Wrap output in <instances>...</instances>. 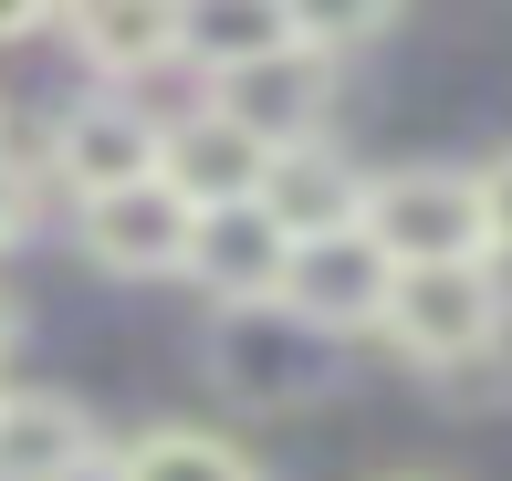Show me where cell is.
Wrapping results in <instances>:
<instances>
[{
    "mask_svg": "<svg viewBox=\"0 0 512 481\" xmlns=\"http://www.w3.org/2000/svg\"><path fill=\"white\" fill-rule=\"evenodd\" d=\"M209 387H220L230 408L283 419V408H314V398L345 387V346L314 335L304 314H283V304H251V314H220V325H209Z\"/></svg>",
    "mask_w": 512,
    "mask_h": 481,
    "instance_id": "6da1fadb",
    "label": "cell"
},
{
    "mask_svg": "<svg viewBox=\"0 0 512 481\" xmlns=\"http://www.w3.org/2000/svg\"><path fill=\"white\" fill-rule=\"evenodd\" d=\"M377 335H387V346L418 366V377H439V366H460V356H492V346H512V293H502V262H439V272H398V283H387Z\"/></svg>",
    "mask_w": 512,
    "mask_h": 481,
    "instance_id": "7a4b0ae2",
    "label": "cell"
},
{
    "mask_svg": "<svg viewBox=\"0 0 512 481\" xmlns=\"http://www.w3.org/2000/svg\"><path fill=\"white\" fill-rule=\"evenodd\" d=\"M356 231L377 241L398 272L492 262V241H481V178L471 168H387V178H366Z\"/></svg>",
    "mask_w": 512,
    "mask_h": 481,
    "instance_id": "3957f363",
    "label": "cell"
},
{
    "mask_svg": "<svg viewBox=\"0 0 512 481\" xmlns=\"http://www.w3.org/2000/svg\"><path fill=\"white\" fill-rule=\"evenodd\" d=\"M387 283H398V262H387L366 231H324V241H293V262H283V293L272 304L283 314H304L314 335H377V314H387Z\"/></svg>",
    "mask_w": 512,
    "mask_h": 481,
    "instance_id": "277c9868",
    "label": "cell"
},
{
    "mask_svg": "<svg viewBox=\"0 0 512 481\" xmlns=\"http://www.w3.org/2000/svg\"><path fill=\"white\" fill-rule=\"evenodd\" d=\"M157 136H168V116H147V105H126V95H84V105H63V126H53V178L74 199L147 189L157 178Z\"/></svg>",
    "mask_w": 512,
    "mask_h": 481,
    "instance_id": "5b68a950",
    "label": "cell"
},
{
    "mask_svg": "<svg viewBox=\"0 0 512 481\" xmlns=\"http://www.w3.org/2000/svg\"><path fill=\"white\" fill-rule=\"evenodd\" d=\"M335 63H314L304 42L293 53H272V63H251V74H230V84H209V105H220L230 126L251 136L262 157H283V147H314L324 116H335Z\"/></svg>",
    "mask_w": 512,
    "mask_h": 481,
    "instance_id": "8992f818",
    "label": "cell"
},
{
    "mask_svg": "<svg viewBox=\"0 0 512 481\" xmlns=\"http://www.w3.org/2000/svg\"><path fill=\"white\" fill-rule=\"evenodd\" d=\"M283 262H293L283 220H272L262 199H241V210H199L189 220V262H178V272H189L220 314H251V304L283 293Z\"/></svg>",
    "mask_w": 512,
    "mask_h": 481,
    "instance_id": "52a82bcc",
    "label": "cell"
},
{
    "mask_svg": "<svg viewBox=\"0 0 512 481\" xmlns=\"http://www.w3.org/2000/svg\"><path fill=\"white\" fill-rule=\"evenodd\" d=\"M74 241H84V262H95V272H115V283H157V272L189 262V210H178L168 178H147V189L84 199Z\"/></svg>",
    "mask_w": 512,
    "mask_h": 481,
    "instance_id": "ba28073f",
    "label": "cell"
},
{
    "mask_svg": "<svg viewBox=\"0 0 512 481\" xmlns=\"http://www.w3.org/2000/svg\"><path fill=\"white\" fill-rule=\"evenodd\" d=\"M262 168H272V157L251 147L220 105H189V116L157 136V178L178 189V210H189V220H199V210H241V199H262Z\"/></svg>",
    "mask_w": 512,
    "mask_h": 481,
    "instance_id": "9c48e42d",
    "label": "cell"
},
{
    "mask_svg": "<svg viewBox=\"0 0 512 481\" xmlns=\"http://www.w3.org/2000/svg\"><path fill=\"white\" fill-rule=\"evenodd\" d=\"M105 471V440L74 398H42V387H11L0 398V481H84Z\"/></svg>",
    "mask_w": 512,
    "mask_h": 481,
    "instance_id": "30bf717a",
    "label": "cell"
},
{
    "mask_svg": "<svg viewBox=\"0 0 512 481\" xmlns=\"http://www.w3.org/2000/svg\"><path fill=\"white\" fill-rule=\"evenodd\" d=\"M262 210L283 220V241H324V231H356V210H366V168L356 157H335L314 136V147H283L262 168Z\"/></svg>",
    "mask_w": 512,
    "mask_h": 481,
    "instance_id": "8fae6325",
    "label": "cell"
},
{
    "mask_svg": "<svg viewBox=\"0 0 512 481\" xmlns=\"http://www.w3.org/2000/svg\"><path fill=\"white\" fill-rule=\"evenodd\" d=\"M293 53V0H178V63L209 84Z\"/></svg>",
    "mask_w": 512,
    "mask_h": 481,
    "instance_id": "7c38bea8",
    "label": "cell"
},
{
    "mask_svg": "<svg viewBox=\"0 0 512 481\" xmlns=\"http://www.w3.org/2000/svg\"><path fill=\"white\" fill-rule=\"evenodd\" d=\"M63 32H74V53L95 63L105 84H136V74H157V63H178V11L168 0H95V11H74Z\"/></svg>",
    "mask_w": 512,
    "mask_h": 481,
    "instance_id": "4fadbf2b",
    "label": "cell"
},
{
    "mask_svg": "<svg viewBox=\"0 0 512 481\" xmlns=\"http://www.w3.org/2000/svg\"><path fill=\"white\" fill-rule=\"evenodd\" d=\"M105 481H262V471H251L220 429H147V440H126L105 461Z\"/></svg>",
    "mask_w": 512,
    "mask_h": 481,
    "instance_id": "5bb4252c",
    "label": "cell"
},
{
    "mask_svg": "<svg viewBox=\"0 0 512 481\" xmlns=\"http://www.w3.org/2000/svg\"><path fill=\"white\" fill-rule=\"evenodd\" d=\"M439 398H460V408H492V398H512V346H492V356H460V366H439Z\"/></svg>",
    "mask_w": 512,
    "mask_h": 481,
    "instance_id": "9a60e30c",
    "label": "cell"
},
{
    "mask_svg": "<svg viewBox=\"0 0 512 481\" xmlns=\"http://www.w3.org/2000/svg\"><path fill=\"white\" fill-rule=\"evenodd\" d=\"M481 178V241H492V262L512 251V147L492 157V168H471Z\"/></svg>",
    "mask_w": 512,
    "mask_h": 481,
    "instance_id": "2e32d148",
    "label": "cell"
},
{
    "mask_svg": "<svg viewBox=\"0 0 512 481\" xmlns=\"http://www.w3.org/2000/svg\"><path fill=\"white\" fill-rule=\"evenodd\" d=\"M21 231H32V168H21V157L0 147V251H11Z\"/></svg>",
    "mask_w": 512,
    "mask_h": 481,
    "instance_id": "e0dca14e",
    "label": "cell"
},
{
    "mask_svg": "<svg viewBox=\"0 0 512 481\" xmlns=\"http://www.w3.org/2000/svg\"><path fill=\"white\" fill-rule=\"evenodd\" d=\"M21 32H42V11L32 0H0V42H21Z\"/></svg>",
    "mask_w": 512,
    "mask_h": 481,
    "instance_id": "ac0fdd59",
    "label": "cell"
},
{
    "mask_svg": "<svg viewBox=\"0 0 512 481\" xmlns=\"http://www.w3.org/2000/svg\"><path fill=\"white\" fill-rule=\"evenodd\" d=\"M11 335H21V314H11V293H0V356H11Z\"/></svg>",
    "mask_w": 512,
    "mask_h": 481,
    "instance_id": "d6986e66",
    "label": "cell"
},
{
    "mask_svg": "<svg viewBox=\"0 0 512 481\" xmlns=\"http://www.w3.org/2000/svg\"><path fill=\"white\" fill-rule=\"evenodd\" d=\"M387 481H429V471H387Z\"/></svg>",
    "mask_w": 512,
    "mask_h": 481,
    "instance_id": "ffe728a7",
    "label": "cell"
}]
</instances>
